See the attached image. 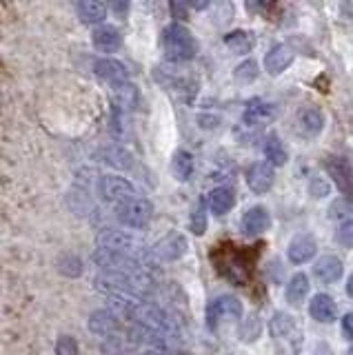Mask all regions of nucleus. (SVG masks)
Segmentation results:
<instances>
[{
    "label": "nucleus",
    "instance_id": "f257e3e1",
    "mask_svg": "<svg viewBox=\"0 0 353 355\" xmlns=\"http://www.w3.org/2000/svg\"><path fill=\"white\" fill-rule=\"evenodd\" d=\"M129 320H131V324L156 333V336H160L164 342L180 338L178 322H175L162 306L153 304V302H147V300H140V302H136V306L131 309Z\"/></svg>",
    "mask_w": 353,
    "mask_h": 355
},
{
    "label": "nucleus",
    "instance_id": "f03ea898",
    "mask_svg": "<svg viewBox=\"0 0 353 355\" xmlns=\"http://www.w3.org/2000/svg\"><path fill=\"white\" fill-rule=\"evenodd\" d=\"M162 49L169 60L184 62V60H191L198 53V40L184 25L171 22V25L162 29Z\"/></svg>",
    "mask_w": 353,
    "mask_h": 355
},
{
    "label": "nucleus",
    "instance_id": "7ed1b4c3",
    "mask_svg": "<svg viewBox=\"0 0 353 355\" xmlns=\"http://www.w3.org/2000/svg\"><path fill=\"white\" fill-rule=\"evenodd\" d=\"M96 249H105V251H114V253H123V255H134V258L145 260L142 244L131 236V233L120 231V229H105V231L98 233Z\"/></svg>",
    "mask_w": 353,
    "mask_h": 355
},
{
    "label": "nucleus",
    "instance_id": "20e7f679",
    "mask_svg": "<svg viewBox=\"0 0 353 355\" xmlns=\"http://www.w3.org/2000/svg\"><path fill=\"white\" fill-rule=\"evenodd\" d=\"M96 189H98V193H101V198L105 200V202H112L116 207L138 198L134 182H129L123 175H101L98 178Z\"/></svg>",
    "mask_w": 353,
    "mask_h": 355
},
{
    "label": "nucleus",
    "instance_id": "39448f33",
    "mask_svg": "<svg viewBox=\"0 0 353 355\" xmlns=\"http://www.w3.org/2000/svg\"><path fill=\"white\" fill-rule=\"evenodd\" d=\"M116 218L129 229H145L153 218V205L147 198H134L116 207Z\"/></svg>",
    "mask_w": 353,
    "mask_h": 355
},
{
    "label": "nucleus",
    "instance_id": "423d86ee",
    "mask_svg": "<svg viewBox=\"0 0 353 355\" xmlns=\"http://www.w3.org/2000/svg\"><path fill=\"white\" fill-rule=\"evenodd\" d=\"M189 249V242L178 231H171L167 233L164 238H160L156 244H153L151 255L160 262H173V260H180L182 255Z\"/></svg>",
    "mask_w": 353,
    "mask_h": 355
},
{
    "label": "nucleus",
    "instance_id": "0eeeda50",
    "mask_svg": "<svg viewBox=\"0 0 353 355\" xmlns=\"http://www.w3.org/2000/svg\"><path fill=\"white\" fill-rule=\"evenodd\" d=\"M325 169L331 175V180L336 182L340 189V193H345L347 200L353 198V166L349 164L347 158H340V155H331L325 162Z\"/></svg>",
    "mask_w": 353,
    "mask_h": 355
},
{
    "label": "nucleus",
    "instance_id": "6e6552de",
    "mask_svg": "<svg viewBox=\"0 0 353 355\" xmlns=\"http://www.w3.org/2000/svg\"><path fill=\"white\" fill-rule=\"evenodd\" d=\"M209 327H216L220 320H240L242 318V302L234 295H223L209 304Z\"/></svg>",
    "mask_w": 353,
    "mask_h": 355
},
{
    "label": "nucleus",
    "instance_id": "1a4fd4ad",
    "mask_svg": "<svg viewBox=\"0 0 353 355\" xmlns=\"http://www.w3.org/2000/svg\"><path fill=\"white\" fill-rule=\"evenodd\" d=\"M275 180V166H271L267 160L253 162L247 169V184L253 193H267Z\"/></svg>",
    "mask_w": 353,
    "mask_h": 355
},
{
    "label": "nucleus",
    "instance_id": "9d476101",
    "mask_svg": "<svg viewBox=\"0 0 353 355\" xmlns=\"http://www.w3.org/2000/svg\"><path fill=\"white\" fill-rule=\"evenodd\" d=\"M325 127V116L322 111L316 107H302L295 114V131L302 138H316Z\"/></svg>",
    "mask_w": 353,
    "mask_h": 355
},
{
    "label": "nucleus",
    "instance_id": "9b49d317",
    "mask_svg": "<svg viewBox=\"0 0 353 355\" xmlns=\"http://www.w3.org/2000/svg\"><path fill=\"white\" fill-rule=\"evenodd\" d=\"M94 71H96L98 78H101V80L109 83L112 87L129 83L127 67L123 62L114 60V58H101V60H96L94 62Z\"/></svg>",
    "mask_w": 353,
    "mask_h": 355
},
{
    "label": "nucleus",
    "instance_id": "f8f14e48",
    "mask_svg": "<svg viewBox=\"0 0 353 355\" xmlns=\"http://www.w3.org/2000/svg\"><path fill=\"white\" fill-rule=\"evenodd\" d=\"M316 251H318V242L311 233H300V236H295L291 242H289V262L291 264H304L309 260L316 258Z\"/></svg>",
    "mask_w": 353,
    "mask_h": 355
},
{
    "label": "nucleus",
    "instance_id": "ddd939ff",
    "mask_svg": "<svg viewBox=\"0 0 353 355\" xmlns=\"http://www.w3.org/2000/svg\"><path fill=\"white\" fill-rule=\"evenodd\" d=\"M120 318L116 313H112L109 309H101V311H94L92 318H89V331L96 333L101 338H114L116 333L120 331Z\"/></svg>",
    "mask_w": 353,
    "mask_h": 355
},
{
    "label": "nucleus",
    "instance_id": "4468645a",
    "mask_svg": "<svg viewBox=\"0 0 353 355\" xmlns=\"http://www.w3.org/2000/svg\"><path fill=\"white\" fill-rule=\"evenodd\" d=\"M242 233L245 236H260L271 227V216L264 207H251L245 216H242Z\"/></svg>",
    "mask_w": 353,
    "mask_h": 355
},
{
    "label": "nucleus",
    "instance_id": "2eb2a0df",
    "mask_svg": "<svg viewBox=\"0 0 353 355\" xmlns=\"http://www.w3.org/2000/svg\"><path fill=\"white\" fill-rule=\"evenodd\" d=\"M92 40H94V47L103 53H114L120 49V44H123V36H120V31L112 25L96 27L92 33Z\"/></svg>",
    "mask_w": 353,
    "mask_h": 355
},
{
    "label": "nucleus",
    "instance_id": "dca6fc26",
    "mask_svg": "<svg viewBox=\"0 0 353 355\" xmlns=\"http://www.w3.org/2000/svg\"><path fill=\"white\" fill-rule=\"evenodd\" d=\"M309 313H311V318L316 322L331 324V322H336V318H338V306L334 300H331V295L318 293V295H313L311 302H309Z\"/></svg>",
    "mask_w": 353,
    "mask_h": 355
},
{
    "label": "nucleus",
    "instance_id": "f3484780",
    "mask_svg": "<svg viewBox=\"0 0 353 355\" xmlns=\"http://www.w3.org/2000/svg\"><path fill=\"white\" fill-rule=\"evenodd\" d=\"M293 62V51L286 44H275L269 49V53L264 55V69L271 76H280L286 67H291Z\"/></svg>",
    "mask_w": 353,
    "mask_h": 355
},
{
    "label": "nucleus",
    "instance_id": "a211bd4d",
    "mask_svg": "<svg viewBox=\"0 0 353 355\" xmlns=\"http://www.w3.org/2000/svg\"><path fill=\"white\" fill-rule=\"evenodd\" d=\"M342 273H345V266H342V260L336 258V255H322V258L313 264V275L327 284L338 282Z\"/></svg>",
    "mask_w": 353,
    "mask_h": 355
},
{
    "label": "nucleus",
    "instance_id": "6ab92c4d",
    "mask_svg": "<svg viewBox=\"0 0 353 355\" xmlns=\"http://www.w3.org/2000/svg\"><path fill=\"white\" fill-rule=\"evenodd\" d=\"M234 202H236V193L231 191L229 187H216L207 200L209 209H212V214H216V216L229 214V211L234 209Z\"/></svg>",
    "mask_w": 353,
    "mask_h": 355
},
{
    "label": "nucleus",
    "instance_id": "aec40b11",
    "mask_svg": "<svg viewBox=\"0 0 353 355\" xmlns=\"http://www.w3.org/2000/svg\"><path fill=\"white\" fill-rule=\"evenodd\" d=\"M76 14L85 25H101L107 18V5L96 3V0H83V3H76Z\"/></svg>",
    "mask_w": 353,
    "mask_h": 355
},
{
    "label": "nucleus",
    "instance_id": "412c9836",
    "mask_svg": "<svg viewBox=\"0 0 353 355\" xmlns=\"http://www.w3.org/2000/svg\"><path fill=\"white\" fill-rule=\"evenodd\" d=\"M275 116V107L269 105V103H251L247 109H245V116H242V122H245L247 127H258V125H264V122H269L271 118Z\"/></svg>",
    "mask_w": 353,
    "mask_h": 355
},
{
    "label": "nucleus",
    "instance_id": "4be33fe9",
    "mask_svg": "<svg viewBox=\"0 0 353 355\" xmlns=\"http://www.w3.org/2000/svg\"><path fill=\"white\" fill-rule=\"evenodd\" d=\"M309 288H311V282H309L307 273L291 275L289 284H286V302L293 306H300L309 295Z\"/></svg>",
    "mask_w": 353,
    "mask_h": 355
},
{
    "label": "nucleus",
    "instance_id": "5701e85b",
    "mask_svg": "<svg viewBox=\"0 0 353 355\" xmlns=\"http://www.w3.org/2000/svg\"><path fill=\"white\" fill-rule=\"evenodd\" d=\"M253 44H256V38H253V33H249L245 29L229 31L227 36H225V47L231 53H238V55L249 53L253 49Z\"/></svg>",
    "mask_w": 353,
    "mask_h": 355
},
{
    "label": "nucleus",
    "instance_id": "b1692460",
    "mask_svg": "<svg viewBox=\"0 0 353 355\" xmlns=\"http://www.w3.org/2000/svg\"><path fill=\"white\" fill-rule=\"evenodd\" d=\"M269 331L275 340H291L293 336H298L295 320L289 313H275L269 322Z\"/></svg>",
    "mask_w": 353,
    "mask_h": 355
},
{
    "label": "nucleus",
    "instance_id": "393cba45",
    "mask_svg": "<svg viewBox=\"0 0 353 355\" xmlns=\"http://www.w3.org/2000/svg\"><path fill=\"white\" fill-rule=\"evenodd\" d=\"M112 89H114V103H116L118 109L131 111V109H136L140 105V94H138L136 85L125 83V85H116Z\"/></svg>",
    "mask_w": 353,
    "mask_h": 355
},
{
    "label": "nucleus",
    "instance_id": "a878e982",
    "mask_svg": "<svg viewBox=\"0 0 353 355\" xmlns=\"http://www.w3.org/2000/svg\"><path fill=\"white\" fill-rule=\"evenodd\" d=\"M171 173L175 180L187 182L193 173V155L189 151H175L171 160Z\"/></svg>",
    "mask_w": 353,
    "mask_h": 355
},
{
    "label": "nucleus",
    "instance_id": "bb28decb",
    "mask_svg": "<svg viewBox=\"0 0 353 355\" xmlns=\"http://www.w3.org/2000/svg\"><path fill=\"white\" fill-rule=\"evenodd\" d=\"M264 155H267V162L271 166H284L289 155H286L284 144L278 136H269L267 142H264Z\"/></svg>",
    "mask_w": 353,
    "mask_h": 355
},
{
    "label": "nucleus",
    "instance_id": "cd10ccee",
    "mask_svg": "<svg viewBox=\"0 0 353 355\" xmlns=\"http://www.w3.org/2000/svg\"><path fill=\"white\" fill-rule=\"evenodd\" d=\"M103 160L107 164L116 166V169H131V164H134V158H131V153L123 147H107L103 151Z\"/></svg>",
    "mask_w": 353,
    "mask_h": 355
},
{
    "label": "nucleus",
    "instance_id": "c85d7f7f",
    "mask_svg": "<svg viewBox=\"0 0 353 355\" xmlns=\"http://www.w3.org/2000/svg\"><path fill=\"white\" fill-rule=\"evenodd\" d=\"M189 229L196 233V236H203L207 231V200H198L191 209V216H189Z\"/></svg>",
    "mask_w": 353,
    "mask_h": 355
},
{
    "label": "nucleus",
    "instance_id": "c756f323",
    "mask_svg": "<svg viewBox=\"0 0 353 355\" xmlns=\"http://www.w3.org/2000/svg\"><path fill=\"white\" fill-rule=\"evenodd\" d=\"M58 271L67 277H78L83 273V260L78 255H62L58 260Z\"/></svg>",
    "mask_w": 353,
    "mask_h": 355
},
{
    "label": "nucleus",
    "instance_id": "7c9ffc66",
    "mask_svg": "<svg viewBox=\"0 0 353 355\" xmlns=\"http://www.w3.org/2000/svg\"><path fill=\"white\" fill-rule=\"evenodd\" d=\"M234 76L238 78L240 83H251V80H256V78H258V62H256V60H245L242 64L236 67Z\"/></svg>",
    "mask_w": 353,
    "mask_h": 355
},
{
    "label": "nucleus",
    "instance_id": "2f4dec72",
    "mask_svg": "<svg viewBox=\"0 0 353 355\" xmlns=\"http://www.w3.org/2000/svg\"><path fill=\"white\" fill-rule=\"evenodd\" d=\"M351 214H353V202H351V200H347V198H340V200H336V202L329 207V216L334 218V220H347Z\"/></svg>",
    "mask_w": 353,
    "mask_h": 355
},
{
    "label": "nucleus",
    "instance_id": "473e14b6",
    "mask_svg": "<svg viewBox=\"0 0 353 355\" xmlns=\"http://www.w3.org/2000/svg\"><path fill=\"white\" fill-rule=\"evenodd\" d=\"M56 355H80L78 342H76L71 336H60L56 342Z\"/></svg>",
    "mask_w": 353,
    "mask_h": 355
},
{
    "label": "nucleus",
    "instance_id": "72a5a7b5",
    "mask_svg": "<svg viewBox=\"0 0 353 355\" xmlns=\"http://www.w3.org/2000/svg\"><path fill=\"white\" fill-rule=\"evenodd\" d=\"M240 336L245 342H251V340H256L260 336V320L258 315H251V320H247V324L240 329Z\"/></svg>",
    "mask_w": 353,
    "mask_h": 355
},
{
    "label": "nucleus",
    "instance_id": "f704fd0d",
    "mask_svg": "<svg viewBox=\"0 0 353 355\" xmlns=\"http://www.w3.org/2000/svg\"><path fill=\"white\" fill-rule=\"evenodd\" d=\"M338 240L340 244H345L347 249H353V220L345 222V225L338 229Z\"/></svg>",
    "mask_w": 353,
    "mask_h": 355
},
{
    "label": "nucleus",
    "instance_id": "c9c22d12",
    "mask_svg": "<svg viewBox=\"0 0 353 355\" xmlns=\"http://www.w3.org/2000/svg\"><path fill=\"white\" fill-rule=\"evenodd\" d=\"M309 191H311L313 198H325L329 193V184L322 180V178H313L311 187H309Z\"/></svg>",
    "mask_w": 353,
    "mask_h": 355
},
{
    "label": "nucleus",
    "instance_id": "e433bc0d",
    "mask_svg": "<svg viewBox=\"0 0 353 355\" xmlns=\"http://www.w3.org/2000/svg\"><path fill=\"white\" fill-rule=\"evenodd\" d=\"M342 331H345V336L353 340V311L351 313H347L345 318H342Z\"/></svg>",
    "mask_w": 353,
    "mask_h": 355
},
{
    "label": "nucleus",
    "instance_id": "4c0bfd02",
    "mask_svg": "<svg viewBox=\"0 0 353 355\" xmlns=\"http://www.w3.org/2000/svg\"><path fill=\"white\" fill-rule=\"evenodd\" d=\"M112 7H114V9L118 11V14H120V18H123V16H125V11L129 9V5H127V3H114Z\"/></svg>",
    "mask_w": 353,
    "mask_h": 355
},
{
    "label": "nucleus",
    "instance_id": "58836bf2",
    "mask_svg": "<svg viewBox=\"0 0 353 355\" xmlns=\"http://www.w3.org/2000/svg\"><path fill=\"white\" fill-rule=\"evenodd\" d=\"M140 355H164V353H162V349H153V347H151V349H147V351H142Z\"/></svg>",
    "mask_w": 353,
    "mask_h": 355
},
{
    "label": "nucleus",
    "instance_id": "ea45409f",
    "mask_svg": "<svg viewBox=\"0 0 353 355\" xmlns=\"http://www.w3.org/2000/svg\"><path fill=\"white\" fill-rule=\"evenodd\" d=\"M347 293H349V297H353V275L349 277V282H347Z\"/></svg>",
    "mask_w": 353,
    "mask_h": 355
},
{
    "label": "nucleus",
    "instance_id": "a19ab883",
    "mask_svg": "<svg viewBox=\"0 0 353 355\" xmlns=\"http://www.w3.org/2000/svg\"><path fill=\"white\" fill-rule=\"evenodd\" d=\"M347 355H353V344H351V347L347 349Z\"/></svg>",
    "mask_w": 353,
    "mask_h": 355
}]
</instances>
